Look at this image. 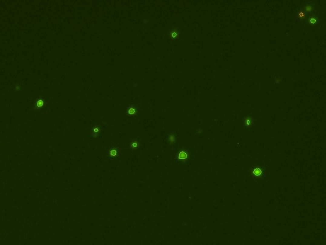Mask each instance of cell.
<instances>
[{
    "instance_id": "cell-2",
    "label": "cell",
    "mask_w": 326,
    "mask_h": 245,
    "mask_svg": "<svg viewBox=\"0 0 326 245\" xmlns=\"http://www.w3.org/2000/svg\"><path fill=\"white\" fill-rule=\"evenodd\" d=\"M103 128L101 125L97 123H92L90 127V130L91 132V139L96 140L99 136L100 133L103 130Z\"/></svg>"
},
{
    "instance_id": "cell-10",
    "label": "cell",
    "mask_w": 326,
    "mask_h": 245,
    "mask_svg": "<svg viewBox=\"0 0 326 245\" xmlns=\"http://www.w3.org/2000/svg\"><path fill=\"white\" fill-rule=\"evenodd\" d=\"M305 16H306V12L303 10H301L298 12L297 19L299 21L302 20L304 19Z\"/></svg>"
},
{
    "instance_id": "cell-9",
    "label": "cell",
    "mask_w": 326,
    "mask_h": 245,
    "mask_svg": "<svg viewBox=\"0 0 326 245\" xmlns=\"http://www.w3.org/2000/svg\"><path fill=\"white\" fill-rule=\"evenodd\" d=\"M313 9H314V7H313V5H312L311 4H309V3L305 5L303 7V10L305 12H308V13H310V12L313 11Z\"/></svg>"
},
{
    "instance_id": "cell-13",
    "label": "cell",
    "mask_w": 326,
    "mask_h": 245,
    "mask_svg": "<svg viewBox=\"0 0 326 245\" xmlns=\"http://www.w3.org/2000/svg\"><path fill=\"white\" fill-rule=\"evenodd\" d=\"M253 174L256 176H261L262 174V170L260 168H255L253 171Z\"/></svg>"
},
{
    "instance_id": "cell-3",
    "label": "cell",
    "mask_w": 326,
    "mask_h": 245,
    "mask_svg": "<svg viewBox=\"0 0 326 245\" xmlns=\"http://www.w3.org/2000/svg\"><path fill=\"white\" fill-rule=\"evenodd\" d=\"M176 141V133L174 132H171L169 133L166 136V146H173Z\"/></svg>"
},
{
    "instance_id": "cell-4",
    "label": "cell",
    "mask_w": 326,
    "mask_h": 245,
    "mask_svg": "<svg viewBox=\"0 0 326 245\" xmlns=\"http://www.w3.org/2000/svg\"><path fill=\"white\" fill-rule=\"evenodd\" d=\"M180 29L177 26H172L169 32V36L173 39H178L180 37Z\"/></svg>"
},
{
    "instance_id": "cell-12",
    "label": "cell",
    "mask_w": 326,
    "mask_h": 245,
    "mask_svg": "<svg viewBox=\"0 0 326 245\" xmlns=\"http://www.w3.org/2000/svg\"><path fill=\"white\" fill-rule=\"evenodd\" d=\"M318 21V17H316V16L313 17V15H310V17H309V19H308V22L310 24H315Z\"/></svg>"
},
{
    "instance_id": "cell-7",
    "label": "cell",
    "mask_w": 326,
    "mask_h": 245,
    "mask_svg": "<svg viewBox=\"0 0 326 245\" xmlns=\"http://www.w3.org/2000/svg\"><path fill=\"white\" fill-rule=\"evenodd\" d=\"M130 146V149H131L132 151L133 152L137 151V150L138 149L140 146V142L138 141V139H134L131 140Z\"/></svg>"
},
{
    "instance_id": "cell-6",
    "label": "cell",
    "mask_w": 326,
    "mask_h": 245,
    "mask_svg": "<svg viewBox=\"0 0 326 245\" xmlns=\"http://www.w3.org/2000/svg\"><path fill=\"white\" fill-rule=\"evenodd\" d=\"M45 100L44 98L39 97L38 99H36L35 103L34 108L36 110H40L42 108H44V107L45 106Z\"/></svg>"
},
{
    "instance_id": "cell-1",
    "label": "cell",
    "mask_w": 326,
    "mask_h": 245,
    "mask_svg": "<svg viewBox=\"0 0 326 245\" xmlns=\"http://www.w3.org/2000/svg\"><path fill=\"white\" fill-rule=\"evenodd\" d=\"M107 159L108 160L112 161L113 162H116L119 160V157L120 155V149L119 147L115 146H112L108 148L107 151Z\"/></svg>"
},
{
    "instance_id": "cell-5",
    "label": "cell",
    "mask_w": 326,
    "mask_h": 245,
    "mask_svg": "<svg viewBox=\"0 0 326 245\" xmlns=\"http://www.w3.org/2000/svg\"><path fill=\"white\" fill-rule=\"evenodd\" d=\"M126 109L127 113L129 115H131V116L136 115L140 111V109L138 107L135 106L134 105H133V104H131V105H129V106H126Z\"/></svg>"
},
{
    "instance_id": "cell-11",
    "label": "cell",
    "mask_w": 326,
    "mask_h": 245,
    "mask_svg": "<svg viewBox=\"0 0 326 245\" xmlns=\"http://www.w3.org/2000/svg\"><path fill=\"white\" fill-rule=\"evenodd\" d=\"M244 122H245V125L251 126L252 124L254 123V119H253V118H252V117L246 118L245 121H244Z\"/></svg>"
},
{
    "instance_id": "cell-8",
    "label": "cell",
    "mask_w": 326,
    "mask_h": 245,
    "mask_svg": "<svg viewBox=\"0 0 326 245\" xmlns=\"http://www.w3.org/2000/svg\"><path fill=\"white\" fill-rule=\"evenodd\" d=\"M188 157V153L186 151H181L179 153H178V158L179 160H186Z\"/></svg>"
}]
</instances>
